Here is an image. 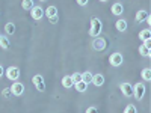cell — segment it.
I'll list each match as a JSON object with an SVG mask.
<instances>
[{
  "label": "cell",
  "instance_id": "1",
  "mask_svg": "<svg viewBox=\"0 0 151 113\" xmlns=\"http://www.w3.org/2000/svg\"><path fill=\"white\" fill-rule=\"evenodd\" d=\"M101 29H103V24L101 21H100V18L94 17L91 18V27H89V35L92 38H97L100 33H101Z\"/></svg>",
  "mask_w": 151,
  "mask_h": 113
},
{
  "label": "cell",
  "instance_id": "2",
  "mask_svg": "<svg viewBox=\"0 0 151 113\" xmlns=\"http://www.w3.org/2000/svg\"><path fill=\"white\" fill-rule=\"evenodd\" d=\"M145 95V84L141 83V82H137L134 86H133V97L139 101V99H142Z\"/></svg>",
  "mask_w": 151,
  "mask_h": 113
},
{
  "label": "cell",
  "instance_id": "3",
  "mask_svg": "<svg viewBox=\"0 0 151 113\" xmlns=\"http://www.w3.org/2000/svg\"><path fill=\"white\" fill-rule=\"evenodd\" d=\"M6 77H8L11 82L18 80V77H20V69H18L17 67H9V68L6 69Z\"/></svg>",
  "mask_w": 151,
  "mask_h": 113
},
{
  "label": "cell",
  "instance_id": "4",
  "mask_svg": "<svg viewBox=\"0 0 151 113\" xmlns=\"http://www.w3.org/2000/svg\"><path fill=\"white\" fill-rule=\"evenodd\" d=\"M32 83L35 84L36 87V91H40V92H44L45 91V84H44V79H42V75H35V77L32 79Z\"/></svg>",
  "mask_w": 151,
  "mask_h": 113
},
{
  "label": "cell",
  "instance_id": "5",
  "mask_svg": "<svg viewBox=\"0 0 151 113\" xmlns=\"http://www.w3.org/2000/svg\"><path fill=\"white\" fill-rule=\"evenodd\" d=\"M122 54L121 53H118V51H115V53H112L110 56H109V62H110V65L112 67H119L121 64H122Z\"/></svg>",
  "mask_w": 151,
  "mask_h": 113
},
{
  "label": "cell",
  "instance_id": "6",
  "mask_svg": "<svg viewBox=\"0 0 151 113\" xmlns=\"http://www.w3.org/2000/svg\"><path fill=\"white\" fill-rule=\"evenodd\" d=\"M92 47H94V50H97V51H103V50L107 47L106 45V41L103 39V38H95L94 39V42H92Z\"/></svg>",
  "mask_w": 151,
  "mask_h": 113
},
{
  "label": "cell",
  "instance_id": "7",
  "mask_svg": "<svg viewBox=\"0 0 151 113\" xmlns=\"http://www.w3.org/2000/svg\"><path fill=\"white\" fill-rule=\"evenodd\" d=\"M30 15H32V18L33 20H41L42 17H44V11H42V8L41 6H33L32 9H30Z\"/></svg>",
  "mask_w": 151,
  "mask_h": 113
},
{
  "label": "cell",
  "instance_id": "8",
  "mask_svg": "<svg viewBox=\"0 0 151 113\" xmlns=\"http://www.w3.org/2000/svg\"><path fill=\"white\" fill-rule=\"evenodd\" d=\"M9 89H11V94H12V95H17V97H20V95L24 92V86H23L21 83L15 82L14 84H12V86L9 87Z\"/></svg>",
  "mask_w": 151,
  "mask_h": 113
},
{
  "label": "cell",
  "instance_id": "9",
  "mask_svg": "<svg viewBox=\"0 0 151 113\" xmlns=\"http://www.w3.org/2000/svg\"><path fill=\"white\" fill-rule=\"evenodd\" d=\"M119 89H121V92L125 97H132L133 95V86L130 83H121L119 84Z\"/></svg>",
  "mask_w": 151,
  "mask_h": 113
},
{
  "label": "cell",
  "instance_id": "10",
  "mask_svg": "<svg viewBox=\"0 0 151 113\" xmlns=\"http://www.w3.org/2000/svg\"><path fill=\"white\" fill-rule=\"evenodd\" d=\"M110 9H112V14L113 15H121L122 12H124V6L121 3H113Z\"/></svg>",
  "mask_w": 151,
  "mask_h": 113
},
{
  "label": "cell",
  "instance_id": "11",
  "mask_svg": "<svg viewBox=\"0 0 151 113\" xmlns=\"http://www.w3.org/2000/svg\"><path fill=\"white\" fill-rule=\"evenodd\" d=\"M92 83L95 84V86H103V83H104V77H103V74H94L92 75Z\"/></svg>",
  "mask_w": 151,
  "mask_h": 113
},
{
  "label": "cell",
  "instance_id": "12",
  "mask_svg": "<svg viewBox=\"0 0 151 113\" xmlns=\"http://www.w3.org/2000/svg\"><path fill=\"white\" fill-rule=\"evenodd\" d=\"M44 14H45L48 18H53V17H56V15H58V8H56V6H53V5H52V6H48V8L44 11Z\"/></svg>",
  "mask_w": 151,
  "mask_h": 113
},
{
  "label": "cell",
  "instance_id": "13",
  "mask_svg": "<svg viewBox=\"0 0 151 113\" xmlns=\"http://www.w3.org/2000/svg\"><path fill=\"white\" fill-rule=\"evenodd\" d=\"M115 26H116V30L118 32H125V30H127V20H122V18L118 20Z\"/></svg>",
  "mask_w": 151,
  "mask_h": 113
},
{
  "label": "cell",
  "instance_id": "14",
  "mask_svg": "<svg viewBox=\"0 0 151 113\" xmlns=\"http://www.w3.org/2000/svg\"><path fill=\"white\" fill-rule=\"evenodd\" d=\"M62 86L67 87V89H70V87L74 86V83L71 80V75H64V77H62Z\"/></svg>",
  "mask_w": 151,
  "mask_h": 113
},
{
  "label": "cell",
  "instance_id": "15",
  "mask_svg": "<svg viewBox=\"0 0 151 113\" xmlns=\"http://www.w3.org/2000/svg\"><path fill=\"white\" fill-rule=\"evenodd\" d=\"M139 38L142 41H150L151 39V30L150 29H144L141 33H139Z\"/></svg>",
  "mask_w": 151,
  "mask_h": 113
},
{
  "label": "cell",
  "instance_id": "16",
  "mask_svg": "<svg viewBox=\"0 0 151 113\" xmlns=\"http://www.w3.org/2000/svg\"><path fill=\"white\" fill-rule=\"evenodd\" d=\"M5 32H6V35H14L15 33V24L14 23H6L5 24Z\"/></svg>",
  "mask_w": 151,
  "mask_h": 113
},
{
  "label": "cell",
  "instance_id": "17",
  "mask_svg": "<svg viewBox=\"0 0 151 113\" xmlns=\"http://www.w3.org/2000/svg\"><path fill=\"white\" fill-rule=\"evenodd\" d=\"M147 17H148V12H147V11H139V12L136 14V21H137V23H142V21L147 20Z\"/></svg>",
  "mask_w": 151,
  "mask_h": 113
},
{
  "label": "cell",
  "instance_id": "18",
  "mask_svg": "<svg viewBox=\"0 0 151 113\" xmlns=\"http://www.w3.org/2000/svg\"><path fill=\"white\" fill-rule=\"evenodd\" d=\"M92 75H94V74H91L89 71H85V72L82 74V82H85L86 84H89V83L92 82Z\"/></svg>",
  "mask_w": 151,
  "mask_h": 113
},
{
  "label": "cell",
  "instance_id": "19",
  "mask_svg": "<svg viewBox=\"0 0 151 113\" xmlns=\"http://www.w3.org/2000/svg\"><path fill=\"white\" fill-rule=\"evenodd\" d=\"M74 87H76V91H77V92H85L88 89V84L85 82H79V83L74 84Z\"/></svg>",
  "mask_w": 151,
  "mask_h": 113
},
{
  "label": "cell",
  "instance_id": "20",
  "mask_svg": "<svg viewBox=\"0 0 151 113\" xmlns=\"http://www.w3.org/2000/svg\"><path fill=\"white\" fill-rule=\"evenodd\" d=\"M21 6H23V9L30 11L35 5H33V0H23V2H21Z\"/></svg>",
  "mask_w": 151,
  "mask_h": 113
},
{
  "label": "cell",
  "instance_id": "21",
  "mask_svg": "<svg viewBox=\"0 0 151 113\" xmlns=\"http://www.w3.org/2000/svg\"><path fill=\"white\" fill-rule=\"evenodd\" d=\"M139 54H142L144 57H148V56L151 54V50H150L148 47H145V45H141V47H139Z\"/></svg>",
  "mask_w": 151,
  "mask_h": 113
},
{
  "label": "cell",
  "instance_id": "22",
  "mask_svg": "<svg viewBox=\"0 0 151 113\" xmlns=\"http://www.w3.org/2000/svg\"><path fill=\"white\" fill-rule=\"evenodd\" d=\"M142 79H144L145 82H150V80H151V69H150V68H144V69H142Z\"/></svg>",
  "mask_w": 151,
  "mask_h": 113
},
{
  "label": "cell",
  "instance_id": "23",
  "mask_svg": "<svg viewBox=\"0 0 151 113\" xmlns=\"http://www.w3.org/2000/svg\"><path fill=\"white\" fill-rule=\"evenodd\" d=\"M0 47L5 48V50L9 47V39H8L6 36H0Z\"/></svg>",
  "mask_w": 151,
  "mask_h": 113
},
{
  "label": "cell",
  "instance_id": "24",
  "mask_svg": "<svg viewBox=\"0 0 151 113\" xmlns=\"http://www.w3.org/2000/svg\"><path fill=\"white\" fill-rule=\"evenodd\" d=\"M71 80H73L74 84H76V83H79V82H82V74H80V72H74V74H71Z\"/></svg>",
  "mask_w": 151,
  "mask_h": 113
},
{
  "label": "cell",
  "instance_id": "25",
  "mask_svg": "<svg viewBox=\"0 0 151 113\" xmlns=\"http://www.w3.org/2000/svg\"><path fill=\"white\" fill-rule=\"evenodd\" d=\"M124 113H136V107L132 106V104H129L127 107L124 109Z\"/></svg>",
  "mask_w": 151,
  "mask_h": 113
},
{
  "label": "cell",
  "instance_id": "26",
  "mask_svg": "<svg viewBox=\"0 0 151 113\" xmlns=\"http://www.w3.org/2000/svg\"><path fill=\"white\" fill-rule=\"evenodd\" d=\"M2 95L5 97V98H9L12 94H11V89H9V87H5V89L2 91Z\"/></svg>",
  "mask_w": 151,
  "mask_h": 113
},
{
  "label": "cell",
  "instance_id": "27",
  "mask_svg": "<svg viewBox=\"0 0 151 113\" xmlns=\"http://www.w3.org/2000/svg\"><path fill=\"white\" fill-rule=\"evenodd\" d=\"M85 113H98V110H97L94 106H91V107H88V109H86Z\"/></svg>",
  "mask_w": 151,
  "mask_h": 113
},
{
  "label": "cell",
  "instance_id": "28",
  "mask_svg": "<svg viewBox=\"0 0 151 113\" xmlns=\"http://www.w3.org/2000/svg\"><path fill=\"white\" fill-rule=\"evenodd\" d=\"M88 2H89V0H77V3H79L80 6H85V5H88Z\"/></svg>",
  "mask_w": 151,
  "mask_h": 113
},
{
  "label": "cell",
  "instance_id": "29",
  "mask_svg": "<svg viewBox=\"0 0 151 113\" xmlns=\"http://www.w3.org/2000/svg\"><path fill=\"white\" fill-rule=\"evenodd\" d=\"M50 20V23H52V24H56L58 23V20H59V17L56 15V17H53V18H48Z\"/></svg>",
  "mask_w": 151,
  "mask_h": 113
},
{
  "label": "cell",
  "instance_id": "30",
  "mask_svg": "<svg viewBox=\"0 0 151 113\" xmlns=\"http://www.w3.org/2000/svg\"><path fill=\"white\" fill-rule=\"evenodd\" d=\"M3 75H5V68L0 65V77H3Z\"/></svg>",
  "mask_w": 151,
  "mask_h": 113
},
{
  "label": "cell",
  "instance_id": "31",
  "mask_svg": "<svg viewBox=\"0 0 151 113\" xmlns=\"http://www.w3.org/2000/svg\"><path fill=\"white\" fill-rule=\"evenodd\" d=\"M144 45L150 48V47H151V39H150V41H144Z\"/></svg>",
  "mask_w": 151,
  "mask_h": 113
},
{
  "label": "cell",
  "instance_id": "32",
  "mask_svg": "<svg viewBox=\"0 0 151 113\" xmlns=\"http://www.w3.org/2000/svg\"><path fill=\"white\" fill-rule=\"evenodd\" d=\"M100 2H107V0H100Z\"/></svg>",
  "mask_w": 151,
  "mask_h": 113
},
{
  "label": "cell",
  "instance_id": "33",
  "mask_svg": "<svg viewBox=\"0 0 151 113\" xmlns=\"http://www.w3.org/2000/svg\"><path fill=\"white\" fill-rule=\"evenodd\" d=\"M40 2H45V0H40Z\"/></svg>",
  "mask_w": 151,
  "mask_h": 113
},
{
  "label": "cell",
  "instance_id": "34",
  "mask_svg": "<svg viewBox=\"0 0 151 113\" xmlns=\"http://www.w3.org/2000/svg\"><path fill=\"white\" fill-rule=\"evenodd\" d=\"M0 36H2V35H0Z\"/></svg>",
  "mask_w": 151,
  "mask_h": 113
}]
</instances>
